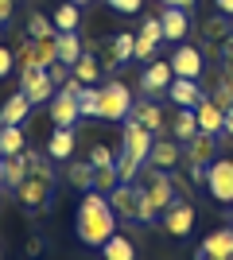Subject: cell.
I'll use <instances>...</instances> for the list:
<instances>
[{
    "label": "cell",
    "instance_id": "obj_1",
    "mask_svg": "<svg viewBox=\"0 0 233 260\" xmlns=\"http://www.w3.org/2000/svg\"><path fill=\"white\" fill-rule=\"evenodd\" d=\"M23 155H27V179L20 183L16 198L27 217H43L55 202V167H51L55 159L47 152H35V148H27Z\"/></svg>",
    "mask_w": 233,
    "mask_h": 260
},
{
    "label": "cell",
    "instance_id": "obj_2",
    "mask_svg": "<svg viewBox=\"0 0 233 260\" xmlns=\"http://www.w3.org/2000/svg\"><path fill=\"white\" fill-rule=\"evenodd\" d=\"M117 221L121 217L113 214L109 194L101 190H86L82 202H78V217H74V233L86 249H105V241L117 233Z\"/></svg>",
    "mask_w": 233,
    "mask_h": 260
},
{
    "label": "cell",
    "instance_id": "obj_3",
    "mask_svg": "<svg viewBox=\"0 0 233 260\" xmlns=\"http://www.w3.org/2000/svg\"><path fill=\"white\" fill-rule=\"evenodd\" d=\"M136 186L144 190V198L152 202L155 210H159V214H163V210L179 198L171 171H163V167H152V163H144V167H140V175H136Z\"/></svg>",
    "mask_w": 233,
    "mask_h": 260
},
{
    "label": "cell",
    "instance_id": "obj_4",
    "mask_svg": "<svg viewBox=\"0 0 233 260\" xmlns=\"http://www.w3.org/2000/svg\"><path fill=\"white\" fill-rule=\"evenodd\" d=\"M132 89L124 86V82H117V78H109L105 86H101V105H97V120H109V124H117V120H128V113H132Z\"/></svg>",
    "mask_w": 233,
    "mask_h": 260
},
{
    "label": "cell",
    "instance_id": "obj_5",
    "mask_svg": "<svg viewBox=\"0 0 233 260\" xmlns=\"http://www.w3.org/2000/svg\"><path fill=\"white\" fill-rule=\"evenodd\" d=\"M206 198H214L218 206H225L229 210L233 206V159H214L210 163V171H206Z\"/></svg>",
    "mask_w": 233,
    "mask_h": 260
},
{
    "label": "cell",
    "instance_id": "obj_6",
    "mask_svg": "<svg viewBox=\"0 0 233 260\" xmlns=\"http://www.w3.org/2000/svg\"><path fill=\"white\" fill-rule=\"evenodd\" d=\"M109 206L113 214L121 217V221H128V225H140V210H144V190L136 183H117L109 190Z\"/></svg>",
    "mask_w": 233,
    "mask_h": 260
},
{
    "label": "cell",
    "instance_id": "obj_7",
    "mask_svg": "<svg viewBox=\"0 0 233 260\" xmlns=\"http://www.w3.org/2000/svg\"><path fill=\"white\" fill-rule=\"evenodd\" d=\"M55 82H51V70H43V66H31V70H20V93L31 105H51V98H55Z\"/></svg>",
    "mask_w": 233,
    "mask_h": 260
},
{
    "label": "cell",
    "instance_id": "obj_8",
    "mask_svg": "<svg viewBox=\"0 0 233 260\" xmlns=\"http://www.w3.org/2000/svg\"><path fill=\"white\" fill-rule=\"evenodd\" d=\"M194 202L190 198H175L171 206L159 214V225H163V233H171V237H187L190 229H194Z\"/></svg>",
    "mask_w": 233,
    "mask_h": 260
},
{
    "label": "cell",
    "instance_id": "obj_9",
    "mask_svg": "<svg viewBox=\"0 0 233 260\" xmlns=\"http://www.w3.org/2000/svg\"><path fill=\"white\" fill-rule=\"evenodd\" d=\"M171 82H175V70H171L167 58H152V62L140 70V89H144V98H159V93H167Z\"/></svg>",
    "mask_w": 233,
    "mask_h": 260
},
{
    "label": "cell",
    "instance_id": "obj_10",
    "mask_svg": "<svg viewBox=\"0 0 233 260\" xmlns=\"http://www.w3.org/2000/svg\"><path fill=\"white\" fill-rule=\"evenodd\" d=\"M152 144H155V132H148L144 124H136V120H124V128H121V148H124V152H132L136 159L148 163Z\"/></svg>",
    "mask_w": 233,
    "mask_h": 260
},
{
    "label": "cell",
    "instance_id": "obj_11",
    "mask_svg": "<svg viewBox=\"0 0 233 260\" xmlns=\"http://www.w3.org/2000/svg\"><path fill=\"white\" fill-rule=\"evenodd\" d=\"M51 120H55V128H74L82 113H78V93L70 89H55V98H51Z\"/></svg>",
    "mask_w": 233,
    "mask_h": 260
},
{
    "label": "cell",
    "instance_id": "obj_12",
    "mask_svg": "<svg viewBox=\"0 0 233 260\" xmlns=\"http://www.w3.org/2000/svg\"><path fill=\"white\" fill-rule=\"evenodd\" d=\"M187 159V152H183V144L179 140H167V136H155L152 152H148V163L152 167H163V171H175L179 163Z\"/></svg>",
    "mask_w": 233,
    "mask_h": 260
},
{
    "label": "cell",
    "instance_id": "obj_13",
    "mask_svg": "<svg viewBox=\"0 0 233 260\" xmlns=\"http://www.w3.org/2000/svg\"><path fill=\"white\" fill-rule=\"evenodd\" d=\"M167 98L175 101V109H198L206 101V89L198 86V78H175L171 89H167Z\"/></svg>",
    "mask_w": 233,
    "mask_h": 260
},
{
    "label": "cell",
    "instance_id": "obj_14",
    "mask_svg": "<svg viewBox=\"0 0 233 260\" xmlns=\"http://www.w3.org/2000/svg\"><path fill=\"white\" fill-rule=\"evenodd\" d=\"M128 62H136V35L121 31V35H113V39H109V58H105V70H109V74H117V70H121V66H128Z\"/></svg>",
    "mask_w": 233,
    "mask_h": 260
},
{
    "label": "cell",
    "instance_id": "obj_15",
    "mask_svg": "<svg viewBox=\"0 0 233 260\" xmlns=\"http://www.w3.org/2000/svg\"><path fill=\"white\" fill-rule=\"evenodd\" d=\"M171 62V70H175V78H202V51L190 43H179L175 54L167 58Z\"/></svg>",
    "mask_w": 233,
    "mask_h": 260
},
{
    "label": "cell",
    "instance_id": "obj_16",
    "mask_svg": "<svg viewBox=\"0 0 233 260\" xmlns=\"http://www.w3.org/2000/svg\"><path fill=\"white\" fill-rule=\"evenodd\" d=\"M159 20H163V39H171V43H183V39L190 35V12L187 8H171V4H163Z\"/></svg>",
    "mask_w": 233,
    "mask_h": 260
},
{
    "label": "cell",
    "instance_id": "obj_17",
    "mask_svg": "<svg viewBox=\"0 0 233 260\" xmlns=\"http://www.w3.org/2000/svg\"><path fill=\"white\" fill-rule=\"evenodd\" d=\"M183 148H187V163H202V167H210V163L218 159V136H210V132H198V136L187 140Z\"/></svg>",
    "mask_w": 233,
    "mask_h": 260
},
{
    "label": "cell",
    "instance_id": "obj_18",
    "mask_svg": "<svg viewBox=\"0 0 233 260\" xmlns=\"http://www.w3.org/2000/svg\"><path fill=\"white\" fill-rule=\"evenodd\" d=\"M198 249L206 252V256H233V221L222 225V229H210V233L202 237Z\"/></svg>",
    "mask_w": 233,
    "mask_h": 260
},
{
    "label": "cell",
    "instance_id": "obj_19",
    "mask_svg": "<svg viewBox=\"0 0 233 260\" xmlns=\"http://www.w3.org/2000/svg\"><path fill=\"white\" fill-rule=\"evenodd\" d=\"M23 179H27V155H23V152H20V155H4V167H0V186L16 194Z\"/></svg>",
    "mask_w": 233,
    "mask_h": 260
},
{
    "label": "cell",
    "instance_id": "obj_20",
    "mask_svg": "<svg viewBox=\"0 0 233 260\" xmlns=\"http://www.w3.org/2000/svg\"><path fill=\"white\" fill-rule=\"evenodd\" d=\"M128 120H136V124H144L148 132H155V136H159V132H163V109L155 105V101H136L132 105V113H128Z\"/></svg>",
    "mask_w": 233,
    "mask_h": 260
},
{
    "label": "cell",
    "instance_id": "obj_21",
    "mask_svg": "<svg viewBox=\"0 0 233 260\" xmlns=\"http://www.w3.org/2000/svg\"><path fill=\"white\" fill-rule=\"evenodd\" d=\"M194 113H198V128L202 132H210V136H225V109H218L210 98H206Z\"/></svg>",
    "mask_w": 233,
    "mask_h": 260
},
{
    "label": "cell",
    "instance_id": "obj_22",
    "mask_svg": "<svg viewBox=\"0 0 233 260\" xmlns=\"http://www.w3.org/2000/svg\"><path fill=\"white\" fill-rule=\"evenodd\" d=\"M70 70H74V78L82 82V86H97V82H101V74H105V66H101L97 58H93V47H89V43H86V54H82V58H78V62L70 66Z\"/></svg>",
    "mask_w": 233,
    "mask_h": 260
},
{
    "label": "cell",
    "instance_id": "obj_23",
    "mask_svg": "<svg viewBox=\"0 0 233 260\" xmlns=\"http://www.w3.org/2000/svg\"><path fill=\"white\" fill-rule=\"evenodd\" d=\"M47 155H51L55 163H70V155H74V128H55L51 132Z\"/></svg>",
    "mask_w": 233,
    "mask_h": 260
},
{
    "label": "cell",
    "instance_id": "obj_24",
    "mask_svg": "<svg viewBox=\"0 0 233 260\" xmlns=\"http://www.w3.org/2000/svg\"><path fill=\"white\" fill-rule=\"evenodd\" d=\"M171 132H175V140L179 144H187V140H194V136H198V113H194V109H179L175 113V120H171Z\"/></svg>",
    "mask_w": 233,
    "mask_h": 260
},
{
    "label": "cell",
    "instance_id": "obj_25",
    "mask_svg": "<svg viewBox=\"0 0 233 260\" xmlns=\"http://www.w3.org/2000/svg\"><path fill=\"white\" fill-rule=\"evenodd\" d=\"M27 113H31V101L16 89V93L4 101V109H0V124H23V120H27Z\"/></svg>",
    "mask_w": 233,
    "mask_h": 260
},
{
    "label": "cell",
    "instance_id": "obj_26",
    "mask_svg": "<svg viewBox=\"0 0 233 260\" xmlns=\"http://www.w3.org/2000/svg\"><path fill=\"white\" fill-rule=\"evenodd\" d=\"M66 183L74 186V190H93V167H89V159H70L66 163Z\"/></svg>",
    "mask_w": 233,
    "mask_h": 260
},
{
    "label": "cell",
    "instance_id": "obj_27",
    "mask_svg": "<svg viewBox=\"0 0 233 260\" xmlns=\"http://www.w3.org/2000/svg\"><path fill=\"white\" fill-rule=\"evenodd\" d=\"M82 54H86V43L78 39V31H58V62L74 66Z\"/></svg>",
    "mask_w": 233,
    "mask_h": 260
},
{
    "label": "cell",
    "instance_id": "obj_28",
    "mask_svg": "<svg viewBox=\"0 0 233 260\" xmlns=\"http://www.w3.org/2000/svg\"><path fill=\"white\" fill-rule=\"evenodd\" d=\"M27 152V140H23L20 124H0V155H20Z\"/></svg>",
    "mask_w": 233,
    "mask_h": 260
},
{
    "label": "cell",
    "instance_id": "obj_29",
    "mask_svg": "<svg viewBox=\"0 0 233 260\" xmlns=\"http://www.w3.org/2000/svg\"><path fill=\"white\" fill-rule=\"evenodd\" d=\"M97 105H101V86L78 89V113H82V120H97Z\"/></svg>",
    "mask_w": 233,
    "mask_h": 260
},
{
    "label": "cell",
    "instance_id": "obj_30",
    "mask_svg": "<svg viewBox=\"0 0 233 260\" xmlns=\"http://www.w3.org/2000/svg\"><path fill=\"white\" fill-rule=\"evenodd\" d=\"M101 252H105V260H136V245L128 237H121V233H113Z\"/></svg>",
    "mask_w": 233,
    "mask_h": 260
},
{
    "label": "cell",
    "instance_id": "obj_31",
    "mask_svg": "<svg viewBox=\"0 0 233 260\" xmlns=\"http://www.w3.org/2000/svg\"><path fill=\"white\" fill-rule=\"evenodd\" d=\"M27 35H31V39H51V35H58V27L43 12H27Z\"/></svg>",
    "mask_w": 233,
    "mask_h": 260
},
{
    "label": "cell",
    "instance_id": "obj_32",
    "mask_svg": "<svg viewBox=\"0 0 233 260\" xmlns=\"http://www.w3.org/2000/svg\"><path fill=\"white\" fill-rule=\"evenodd\" d=\"M78 23H82V8H78V4H58L55 8V27L58 31H78Z\"/></svg>",
    "mask_w": 233,
    "mask_h": 260
},
{
    "label": "cell",
    "instance_id": "obj_33",
    "mask_svg": "<svg viewBox=\"0 0 233 260\" xmlns=\"http://www.w3.org/2000/svg\"><path fill=\"white\" fill-rule=\"evenodd\" d=\"M16 66H20V70L43 66V62H39V43H35L31 35H27V39H20V47H16ZM43 70H47V66H43Z\"/></svg>",
    "mask_w": 233,
    "mask_h": 260
},
{
    "label": "cell",
    "instance_id": "obj_34",
    "mask_svg": "<svg viewBox=\"0 0 233 260\" xmlns=\"http://www.w3.org/2000/svg\"><path fill=\"white\" fill-rule=\"evenodd\" d=\"M140 167H144V159H136L132 152H117V175H121V183H136V175H140Z\"/></svg>",
    "mask_w": 233,
    "mask_h": 260
},
{
    "label": "cell",
    "instance_id": "obj_35",
    "mask_svg": "<svg viewBox=\"0 0 233 260\" xmlns=\"http://www.w3.org/2000/svg\"><path fill=\"white\" fill-rule=\"evenodd\" d=\"M121 183V175H117V163H105V167H93V190L101 194H109L113 186Z\"/></svg>",
    "mask_w": 233,
    "mask_h": 260
},
{
    "label": "cell",
    "instance_id": "obj_36",
    "mask_svg": "<svg viewBox=\"0 0 233 260\" xmlns=\"http://www.w3.org/2000/svg\"><path fill=\"white\" fill-rule=\"evenodd\" d=\"M136 39H144V43L159 47V43H163V20H159V16H148V20L140 23V35H136Z\"/></svg>",
    "mask_w": 233,
    "mask_h": 260
},
{
    "label": "cell",
    "instance_id": "obj_37",
    "mask_svg": "<svg viewBox=\"0 0 233 260\" xmlns=\"http://www.w3.org/2000/svg\"><path fill=\"white\" fill-rule=\"evenodd\" d=\"M86 159H89V167H105V163H117V155H113V148H105V144H93L86 152Z\"/></svg>",
    "mask_w": 233,
    "mask_h": 260
},
{
    "label": "cell",
    "instance_id": "obj_38",
    "mask_svg": "<svg viewBox=\"0 0 233 260\" xmlns=\"http://www.w3.org/2000/svg\"><path fill=\"white\" fill-rule=\"evenodd\" d=\"M229 31H233V27L225 20H210V23H206V43H222Z\"/></svg>",
    "mask_w": 233,
    "mask_h": 260
},
{
    "label": "cell",
    "instance_id": "obj_39",
    "mask_svg": "<svg viewBox=\"0 0 233 260\" xmlns=\"http://www.w3.org/2000/svg\"><path fill=\"white\" fill-rule=\"evenodd\" d=\"M113 12H121V16H136V12L144 8V0H105Z\"/></svg>",
    "mask_w": 233,
    "mask_h": 260
},
{
    "label": "cell",
    "instance_id": "obj_40",
    "mask_svg": "<svg viewBox=\"0 0 233 260\" xmlns=\"http://www.w3.org/2000/svg\"><path fill=\"white\" fill-rule=\"evenodd\" d=\"M70 78H74V70H70V66H66V62H55V66H51V82H55V86H58V89L66 86Z\"/></svg>",
    "mask_w": 233,
    "mask_h": 260
},
{
    "label": "cell",
    "instance_id": "obj_41",
    "mask_svg": "<svg viewBox=\"0 0 233 260\" xmlns=\"http://www.w3.org/2000/svg\"><path fill=\"white\" fill-rule=\"evenodd\" d=\"M12 70H16V51H8V47H0V78H8Z\"/></svg>",
    "mask_w": 233,
    "mask_h": 260
},
{
    "label": "cell",
    "instance_id": "obj_42",
    "mask_svg": "<svg viewBox=\"0 0 233 260\" xmlns=\"http://www.w3.org/2000/svg\"><path fill=\"white\" fill-rule=\"evenodd\" d=\"M43 249H47V237H43V233H35V237L27 241V260H39Z\"/></svg>",
    "mask_w": 233,
    "mask_h": 260
},
{
    "label": "cell",
    "instance_id": "obj_43",
    "mask_svg": "<svg viewBox=\"0 0 233 260\" xmlns=\"http://www.w3.org/2000/svg\"><path fill=\"white\" fill-rule=\"evenodd\" d=\"M16 16V0H0V27H8Z\"/></svg>",
    "mask_w": 233,
    "mask_h": 260
},
{
    "label": "cell",
    "instance_id": "obj_44",
    "mask_svg": "<svg viewBox=\"0 0 233 260\" xmlns=\"http://www.w3.org/2000/svg\"><path fill=\"white\" fill-rule=\"evenodd\" d=\"M187 171H190V183L206 186V171H210V167H202V163H187Z\"/></svg>",
    "mask_w": 233,
    "mask_h": 260
},
{
    "label": "cell",
    "instance_id": "obj_45",
    "mask_svg": "<svg viewBox=\"0 0 233 260\" xmlns=\"http://www.w3.org/2000/svg\"><path fill=\"white\" fill-rule=\"evenodd\" d=\"M218 70H222V82H225V89L233 93V58H222V66H218Z\"/></svg>",
    "mask_w": 233,
    "mask_h": 260
},
{
    "label": "cell",
    "instance_id": "obj_46",
    "mask_svg": "<svg viewBox=\"0 0 233 260\" xmlns=\"http://www.w3.org/2000/svg\"><path fill=\"white\" fill-rule=\"evenodd\" d=\"M218 58H233V31L225 35L222 43H218Z\"/></svg>",
    "mask_w": 233,
    "mask_h": 260
},
{
    "label": "cell",
    "instance_id": "obj_47",
    "mask_svg": "<svg viewBox=\"0 0 233 260\" xmlns=\"http://www.w3.org/2000/svg\"><path fill=\"white\" fill-rule=\"evenodd\" d=\"M225 140H233V105L225 109Z\"/></svg>",
    "mask_w": 233,
    "mask_h": 260
},
{
    "label": "cell",
    "instance_id": "obj_48",
    "mask_svg": "<svg viewBox=\"0 0 233 260\" xmlns=\"http://www.w3.org/2000/svg\"><path fill=\"white\" fill-rule=\"evenodd\" d=\"M167 4H171V8H187V12H190L194 4H198V0H167Z\"/></svg>",
    "mask_w": 233,
    "mask_h": 260
},
{
    "label": "cell",
    "instance_id": "obj_49",
    "mask_svg": "<svg viewBox=\"0 0 233 260\" xmlns=\"http://www.w3.org/2000/svg\"><path fill=\"white\" fill-rule=\"evenodd\" d=\"M218 8H222L225 16H233V0H218Z\"/></svg>",
    "mask_w": 233,
    "mask_h": 260
},
{
    "label": "cell",
    "instance_id": "obj_50",
    "mask_svg": "<svg viewBox=\"0 0 233 260\" xmlns=\"http://www.w3.org/2000/svg\"><path fill=\"white\" fill-rule=\"evenodd\" d=\"M70 4H78V8H82V4H89V0H70Z\"/></svg>",
    "mask_w": 233,
    "mask_h": 260
},
{
    "label": "cell",
    "instance_id": "obj_51",
    "mask_svg": "<svg viewBox=\"0 0 233 260\" xmlns=\"http://www.w3.org/2000/svg\"><path fill=\"white\" fill-rule=\"evenodd\" d=\"M229 221H233V206H229Z\"/></svg>",
    "mask_w": 233,
    "mask_h": 260
},
{
    "label": "cell",
    "instance_id": "obj_52",
    "mask_svg": "<svg viewBox=\"0 0 233 260\" xmlns=\"http://www.w3.org/2000/svg\"><path fill=\"white\" fill-rule=\"evenodd\" d=\"M0 167H4V155H0Z\"/></svg>",
    "mask_w": 233,
    "mask_h": 260
},
{
    "label": "cell",
    "instance_id": "obj_53",
    "mask_svg": "<svg viewBox=\"0 0 233 260\" xmlns=\"http://www.w3.org/2000/svg\"><path fill=\"white\" fill-rule=\"evenodd\" d=\"M159 4H167V0H159Z\"/></svg>",
    "mask_w": 233,
    "mask_h": 260
},
{
    "label": "cell",
    "instance_id": "obj_54",
    "mask_svg": "<svg viewBox=\"0 0 233 260\" xmlns=\"http://www.w3.org/2000/svg\"><path fill=\"white\" fill-rule=\"evenodd\" d=\"M0 31H4V27H0Z\"/></svg>",
    "mask_w": 233,
    "mask_h": 260
}]
</instances>
